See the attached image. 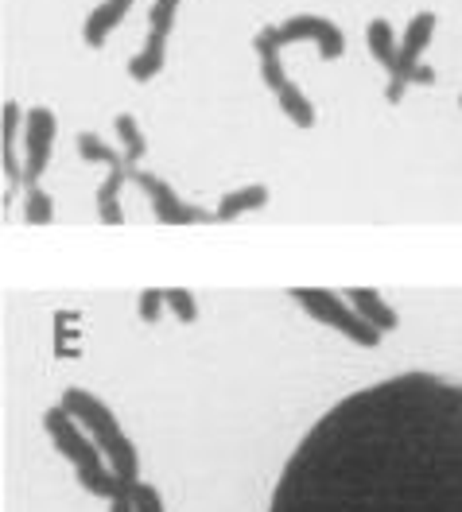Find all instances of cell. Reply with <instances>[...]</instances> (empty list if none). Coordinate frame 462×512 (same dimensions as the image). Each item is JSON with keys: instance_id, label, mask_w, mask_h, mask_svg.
Instances as JSON below:
<instances>
[{"instance_id": "8992f818", "label": "cell", "mask_w": 462, "mask_h": 512, "mask_svg": "<svg viewBox=\"0 0 462 512\" xmlns=\"http://www.w3.org/2000/svg\"><path fill=\"white\" fill-rule=\"evenodd\" d=\"M179 4L183 0H156L152 4V16H148V43L140 55L129 59V78L132 82H152L167 63V35L175 28V16H179Z\"/></svg>"}, {"instance_id": "3957f363", "label": "cell", "mask_w": 462, "mask_h": 512, "mask_svg": "<svg viewBox=\"0 0 462 512\" xmlns=\"http://www.w3.org/2000/svg\"><path fill=\"white\" fill-rule=\"evenodd\" d=\"M59 404L86 427V435L101 447L105 462L113 466L117 478L125 481V485L140 481V454H136V443L121 431V423H117V416H113V408H109L101 396L86 392V388H66Z\"/></svg>"}, {"instance_id": "30bf717a", "label": "cell", "mask_w": 462, "mask_h": 512, "mask_svg": "<svg viewBox=\"0 0 462 512\" xmlns=\"http://www.w3.org/2000/svg\"><path fill=\"white\" fill-rule=\"evenodd\" d=\"M24 109L16 101L4 105V175H8V191L28 187L24 183Z\"/></svg>"}, {"instance_id": "52a82bcc", "label": "cell", "mask_w": 462, "mask_h": 512, "mask_svg": "<svg viewBox=\"0 0 462 512\" xmlns=\"http://www.w3.org/2000/svg\"><path fill=\"white\" fill-rule=\"evenodd\" d=\"M132 183L148 194L156 222H164V225H210V222H218V214H214V210H202V206H195V202H183V198L175 194V187L164 183L160 175H152V171H132Z\"/></svg>"}, {"instance_id": "5b68a950", "label": "cell", "mask_w": 462, "mask_h": 512, "mask_svg": "<svg viewBox=\"0 0 462 512\" xmlns=\"http://www.w3.org/2000/svg\"><path fill=\"white\" fill-rule=\"evenodd\" d=\"M435 12H416L408 20V28L400 35V66L389 74V86H385V101H400L412 86H435V70L424 66V51H428L431 35H435Z\"/></svg>"}, {"instance_id": "ffe728a7", "label": "cell", "mask_w": 462, "mask_h": 512, "mask_svg": "<svg viewBox=\"0 0 462 512\" xmlns=\"http://www.w3.org/2000/svg\"><path fill=\"white\" fill-rule=\"evenodd\" d=\"M24 222L28 225H51L55 222V202L43 187H28L24 191Z\"/></svg>"}, {"instance_id": "8fae6325", "label": "cell", "mask_w": 462, "mask_h": 512, "mask_svg": "<svg viewBox=\"0 0 462 512\" xmlns=\"http://www.w3.org/2000/svg\"><path fill=\"white\" fill-rule=\"evenodd\" d=\"M280 32H276V24H264L257 39H253V51H257V63H261V78L264 86L272 90V94H280V90H288L292 86V78L284 74V63H280Z\"/></svg>"}, {"instance_id": "277c9868", "label": "cell", "mask_w": 462, "mask_h": 512, "mask_svg": "<svg viewBox=\"0 0 462 512\" xmlns=\"http://www.w3.org/2000/svg\"><path fill=\"white\" fill-rule=\"evenodd\" d=\"M292 299H296L311 319L330 326V330H338V334L350 338L354 346H362V350L381 346V330H377L369 319H362L358 307H354L346 295H334V291H327V288H296L292 291Z\"/></svg>"}, {"instance_id": "d4e9b609", "label": "cell", "mask_w": 462, "mask_h": 512, "mask_svg": "<svg viewBox=\"0 0 462 512\" xmlns=\"http://www.w3.org/2000/svg\"><path fill=\"white\" fill-rule=\"evenodd\" d=\"M459 105H462V97H459Z\"/></svg>"}, {"instance_id": "7c38bea8", "label": "cell", "mask_w": 462, "mask_h": 512, "mask_svg": "<svg viewBox=\"0 0 462 512\" xmlns=\"http://www.w3.org/2000/svg\"><path fill=\"white\" fill-rule=\"evenodd\" d=\"M129 8H132V0H101L98 8L90 12L86 28H82V39H86V47H101L109 35L117 32L121 24H125Z\"/></svg>"}, {"instance_id": "7402d4cb", "label": "cell", "mask_w": 462, "mask_h": 512, "mask_svg": "<svg viewBox=\"0 0 462 512\" xmlns=\"http://www.w3.org/2000/svg\"><path fill=\"white\" fill-rule=\"evenodd\" d=\"M132 509L136 512H167L164 493L152 481H132Z\"/></svg>"}, {"instance_id": "ba28073f", "label": "cell", "mask_w": 462, "mask_h": 512, "mask_svg": "<svg viewBox=\"0 0 462 512\" xmlns=\"http://www.w3.org/2000/svg\"><path fill=\"white\" fill-rule=\"evenodd\" d=\"M55 132H59V117L47 105H35L24 117V183L39 187L51 152H55Z\"/></svg>"}, {"instance_id": "44dd1931", "label": "cell", "mask_w": 462, "mask_h": 512, "mask_svg": "<svg viewBox=\"0 0 462 512\" xmlns=\"http://www.w3.org/2000/svg\"><path fill=\"white\" fill-rule=\"evenodd\" d=\"M167 295V311L179 322H195L198 319V299L187 288H164Z\"/></svg>"}, {"instance_id": "7a4b0ae2", "label": "cell", "mask_w": 462, "mask_h": 512, "mask_svg": "<svg viewBox=\"0 0 462 512\" xmlns=\"http://www.w3.org/2000/svg\"><path fill=\"white\" fill-rule=\"evenodd\" d=\"M43 431H47V439L55 443V450L63 454L70 466H74L78 485H82L90 497H98V501H113V493H117L125 481L113 474V466L105 462L101 447L86 435V427L70 416L63 404L47 408V416H43Z\"/></svg>"}, {"instance_id": "d6986e66", "label": "cell", "mask_w": 462, "mask_h": 512, "mask_svg": "<svg viewBox=\"0 0 462 512\" xmlns=\"http://www.w3.org/2000/svg\"><path fill=\"white\" fill-rule=\"evenodd\" d=\"M78 156H82L86 163H101L105 171L125 163V156H121L117 148H109V144L101 140L98 132H78Z\"/></svg>"}, {"instance_id": "5bb4252c", "label": "cell", "mask_w": 462, "mask_h": 512, "mask_svg": "<svg viewBox=\"0 0 462 512\" xmlns=\"http://www.w3.org/2000/svg\"><path fill=\"white\" fill-rule=\"evenodd\" d=\"M264 206H268V187L264 183H249V187H237V191L222 194L214 214H218V222H237V218H245L253 210H264Z\"/></svg>"}, {"instance_id": "603a6c76", "label": "cell", "mask_w": 462, "mask_h": 512, "mask_svg": "<svg viewBox=\"0 0 462 512\" xmlns=\"http://www.w3.org/2000/svg\"><path fill=\"white\" fill-rule=\"evenodd\" d=\"M164 307H167L164 288H148L136 295V315H140L144 322H160L164 319Z\"/></svg>"}, {"instance_id": "4fadbf2b", "label": "cell", "mask_w": 462, "mask_h": 512, "mask_svg": "<svg viewBox=\"0 0 462 512\" xmlns=\"http://www.w3.org/2000/svg\"><path fill=\"white\" fill-rule=\"evenodd\" d=\"M132 179V171L121 163V167H109L105 171V179H101L98 187V218L101 225H121L125 222V210H121V191H125V183Z\"/></svg>"}, {"instance_id": "cb8c5ba5", "label": "cell", "mask_w": 462, "mask_h": 512, "mask_svg": "<svg viewBox=\"0 0 462 512\" xmlns=\"http://www.w3.org/2000/svg\"><path fill=\"white\" fill-rule=\"evenodd\" d=\"M109 512H136V509H132V485H121V489L113 493V501H109Z\"/></svg>"}, {"instance_id": "e0dca14e", "label": "cell", "mask_w": 462, "mask_h": 512, "mask_svg": "<svg viewBox=\"0 0 462 512\" xmlns=\"http://www.w3.org/2000/svg\"><path fill=\"white\" fill-rule=\"evenodd\" d=\"M113 128H117V140H121V156H125V167H129V171H140L136 163L148 156V140H144V128H140V121H136L132 113H117Z\"/></svg>"}, {"instance_id": "9c48e42d", "label": "cell", "mask_w": 462, "mask_h": 512, "mask_svg": "<svg viewBox=\"0 0 462 512\" xmlns=\"http://www.w3.org/2000/svg\"><path fill=\"white\" fill-rule=\"evenodd\" d=\"M276 32H280V43H284V47H288V43H315L327 63L346 55V35H342V28H338L334 20H327V16L299 12L292 20L276 24Z\"/></svg>"}, {"instance_id": "ac0fdd59", "label": "cell", "mask_w": 462, "mask_h": 512, "mask_svg": "<svg viewBox=\"0 0 462 512\" xmlns=\"http://www.w3.org/2000/svg\"><path fill=\"white\" fill-rule=\"evenodd\" d=\"M276 105H280V113H284L296 128L319 125V109H315V101H307V94L299 90L296 82H292L288 90H280V94H276Z\"/></svg>"}, {"instance_id": "9a60e30c", "label": "cell", "mask_w": 462, "mask_h": 512, "mask_svg": "<svg viewBox=\"0 0 462 512\" xmlns=\"http://www.w3.org/2000/svg\"><path fill=\"white\" fill-rule=\"evenodd\" d=\"M365 43H369V55L381 63L385 74H393L396 66H400V39H396L393 24L389 20H381V16H373L369 24H365Z\"/></svg>"}, {"instance_id": "6da1fadb", "label": "cell", "mask_w": 462, "mask_h": 512, "mask_svg": "<svg viewBox=\"0 0 462 512\" xmlns=\"http://www.w3.org/2000/svg\"><path fill=\"white\" fill-rule=\"evenodd\" d=\"M268 512H462V384L400 373L342 396L284 462Z\"/></svg>"}, {"instance_id": "2e32d148", "label": "cell", "mask_w": 462, "mask_h": 512, "mask_svg": "<svg viewBox=\"0 0 462 512\" xmlns=\"http://www.w3.org/2000/svg\"><path fill=\"white\" fill-rule=\"evenodd\" d=\"M354 307H358V315L362 319H369L381 334H393L396 326H400V315L393 311V303H385L381 299V291L373 288H350V295H346Z\"/></svg>"}]
</instances>
